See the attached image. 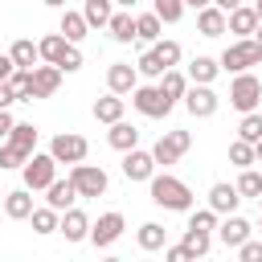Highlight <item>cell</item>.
I'll list each match as a JSON object with an SVG mask.
<instances>
[{
  "label": "cell",
  "mask_w": 262,
  "mask_h": 262,
  "mask_svg": "<svg viewBox=\"0 0 262 262\" xmlns=\"http://www.w3.org/2000/svg\"><path fill=\"white\" fill-rule=\"evenodd\" d=\"M164 258H168V262H188L192 254H188L184 246H164Z\"/></svg>",
  "instance_id": "cell-46"
},
{
  "label": "cell",
  "mask_w": 262,
  "mask_h": 262,
  "mask_svg": "<svg viewBox=\"0 0 262 262\" xmlns=\"http://www.w3.org/2000/svg\"><path fill=\"white\" fill-rule=\"evenodd\" d=\"M123 106H127V102H123V94H115V90H111V94L94 98V119L111 127V123H119V119H123Z\"/></svg>",
  "instance_id": "cell-19"
},
{
  "label": "cell",
  "mask_w": 262,
  "mask_h": 262,
  "mask_svg": "<svg viewBox=\"0 0 262 262\" xmlns=\"http://www.w3.org/2000/svg\"><path fill=\"white\" fill-rule=\"evenodd\" d=\"M57 86H61V66H53V61L33 66V94H37V98L57 94Z\"/></svg>",
  "instance_id": "cell-15"
},
{
  "label": "cell",
  "mask_w": 262,
  "mask_h": 262,
  "mask_svg": "<svg viewBox=\"0 0 262 262\" xmlns=\"http://www.w3.org/2000/svg\"><path fill=\"white\" fill-rule=\"evenodd\" d=\"M16 70V61H12V53H0V82H8V74Z\"/></svg>",
  "instance_id": "cell-48"
},
{
  "label": "cell",
  "mask_w": 262,
  "mask_h": 262,
  "mask_svg": "<svg viewBox=\"0 0 262 262\" xmlns=\"http://www.w3.org/2000/svg\"><path fill=\"white\" fill-rule=\"evenodd\" d=\"M70 180H74V188H78V196H102L106 192V172L98 168V164H74L70 168Z\"/></svg>",
  "instance_id": "cell-7"
},
{
  "label": "cell",
  "mask_w": 262,
  "mask_h": 262,
  "mask_svg": "<svg viewBox=\"0 0 262 262\" xmlns=\"http://www.w3.org/2000/svg\"><path fill=\"white\" fill-rule=\"evenodd\" d=\"M25 160H29V156H25L16 143H8V139L0 143V168H25Z\"/></svg>",
  "instance_id": "cell-41"
},
{
  "label": "cell",
  "mask_w": 262,
  "mask_h": 262,
  "mask_svg": "<svg viewBox=\"0 0 262 262\" xmlns=\"http://www.w3.org/2000/svg\"><path fill=\"white\" fill-rule=\"evenodd\" d=\"M33 233H57L61 229V213L53 209V205H45V209H33Z\"/></svg>",
  "instance_id": "cell-31"
},
{
  "label": "cell",
  "mask_w": 262,
  "mask_h": 262,
  "mask_svg": "<svg viewBox=\"0 0 262 262\" xmlns=\"http://www.w3.org/2000/svg\"><path fill=\"white\" fill-rule=\"evenodd\" d=\"M4 86L12 90V98H16V102H33V98H37V94H33V70H20V66H16V70L8 74V82H4Z\"/></svg>",
  "instance_id": "cell-23"
},
{
  "label": "cell",
  "mask_w": 262,
  "mask_h": 262,
  "mask_svg": "<svg viewBox=\"0 0 262 262\" xmlns=\"http://www.w3.org/2000/svg\"><path fill=\"white\" fill-rule=\"evenodd\" d=\"M82 16L90 20V29H106L111 25V0H86Z\"/></svg>",
  "instance_id": "cell-36"
},
{
  "label": "cell",
  "mask_w": 262,
  "mask_h": 262,
  "mask_svg": "<svg viewBox=\"0 0 262 262\" xmlns=\"http://www.w3.org/2000/svg\"><path fill=\"white\" fill-rule=\"evenodd\" d=\"M115 4H119V8H135L139 0H115Z\"/></svg>",
  "instance_id": "cell-52"
},
{
  "label": "cell",
  "mask_w": 262,
  "mask_h": 262,
  "mask_svg": "<svg viewBox=\"0 0 262 262\" xmlns=\"http://www.w3.org/2000/svg\"><path fill=\"white\" fill-rule=\"evenodd\" d=\"M20 172H25V188H33V192H37V188H49V184L57 180V160H53L49 151H45V156H41V151H33V156L25 160V168H20Z\"/></svg>",
  "instance_id": "cell-4"
},
{
  "label": "cell",
  "mask_w": 262,
  "mask_h": 262,
  "mask_svg": "<svg viewBox=\"0 0 262 262\" xmlns=\"http://www.w3.org/2000/svg\"><path fill=\"white\" fill-rule=\"evenodd\" d=\"M16 127V119L8 115V106H0V139H8V131Z\"/></svg>",
  "instance_id": "cell-47"
},
{
  "label": "cell",
  "mask_w": 262,
  "mask_h": 262,
  "mask_svg": "<svg viewBox=\"0 0 262 262\" xmlns=\"http://www.w3.org/2000/svg\"><path fill=\"white\" fill-rule=\"evenodd\" d=\"M217 74H221V61L217 57H192L188 61V82H205L209 86Z\"/></svg>",
  "instance_id": "cell-27"
},
{
  "label": "cell",
  "mask_w": 262,
  "mask_h": 262,
  "mask_svg": "<svg viewBox=\"0 0 262 262\" xmlns=\"http://www.w3.org/2000/svg\"><path fill=\"white\" fill-rule=\"evenodd\" d=\"M12 102H16V98H12V90L0 82V106H12Z\"/></svg>",
  "instance_id": "cell-49"
},
{
  "label": "cell",
  "mask_w": 262,
  "mask_h": 262,
  "mask_svg": "<svg viewBox=\"0 0 262 262\" xmlns=\"http://www.w3.org/2000/svg\"><path fill=\"white\" fill-rule=\"evenodd\" d=\"M147 184H151V201L160 209H172V213H188L192 209V188L184 180H176V176L164 172V176H151Z\"/></svg>",
  "instance_id": "cell-1"
},
{
  "label": "cell",
  "mask_w": 262,
  "mask_h": 262,
  "mask_svg": "<svg viewBox=\"0 0 262 262\" xmlns=\"http://www.w3.org/2000/svg\"><path fill=\"white\" fill-rule=\"evenodd\" d=\"M57 66H61V74H74V70H82V49H78V45H74V41H70V45H66V53H61V61H57Z\"/></svg>",
  "instance_id": "cell-44"
},
{
  "label": "cell",
  "mask_w": 262,
  "mask_h": 262,
  "mask_svg": "<svg viewBox=\"0 0 262 262\" xmlns=\"http://www.w3.org/2000/svg\"><path fill=\"white\" fill-rule=\"evenodd\" d=\"M258 102H262V82H258L250 70H242V74L233 78V86H229V106L246 115V111H254Z\"/></svg>",
  "instance_id": "cell-3"
},
{
  "label": "cell",
  "mask_w": 262,
  "mask_h": 262,
  "mask_svg": "<svg viewBox=\"0 0 262 262\" xmlns=\"http://www.w3.org/2000/svg\"><path fill=\"white\" fill-rule=\"evenodd\" d=\"M254 29H258V12L246 8V4H237V8L229 12V33H237V37H254Z\"/></svg>",
  "instance_id": "cell-24"
},
{
  "label": "cell",
  "mask_w": 262,
  "mask_h": 262,
  "mask_svg": "<svg viewBox=\"0 0 262 262\" xmlns=\"http://www.w3.org/2000/svg\"><path fill=\"white\" fill-rule=\"evenodd\" d=\"M237 135L250 139V143H258V139H262V115H258V111H246L242 123H237Z\"/></svg>",
  "instance_id": "cell-37"
},
{
  "label": "cell",
  "mask_w": 262,
  "mask_h": 262,
  "mask_svg": "<svg viewBox=\"0 0 262 262\" xmlns=\"http://www.w3.org/2000/svg\"><path fill=\"white\" fill-rule=\"evenodd\" d=\"M160 90H164L172 102H176V98H184V90H188V74H180L176 66H172V70H164V74H160Z\"/></svg>",
  "instance_id": "cell-30"
},
{
  "label": "cell",
  "mask_w": 262,
  "mask_h": 262,
  "mask_svg": "<svg viewBox=\"0 0 262 262\" xmlns=\"http://www.w3.org/2000/svg\"><path fill=\"white\" fill-rule=\"evenodd\" d=\"M74 201H78V188H74V180H70V176H66V180H53V184L45 188V205H53L57 213L74 209Z\"/></svg>",
  "instance_id": "cell-17"
},
{
  "label": "cell",
  "mask_w": 262,
  "mask_h": 262,
  "mask_svg": "<svg viewBox=\"0 0 262 262\" xmlns=\"http://www.w3.org/2000/svg\"><path fill=\"white\" fill-rule=\"evenodd\" d=\"M180 246H184V250H188L192 258H205V254L213 250V233H209V229H196V225H188V229H184V242H180Z\"/></svg>",
  "instance_id": "cell-26"
},
{
  "label": "cell",
  "mask_w": 262,
  "mask_h": 262,
  "mask_svg": "<svg viewBox=\"0 0 262 262\" xmlns=\"http://www.w3.org/2000/svg\"><path fill=\"white\" fill-rule=\"evenodd\" d=\"M237 258H242V262H262V242H250V237H246V242L237 246Z\"/></svg>",
  "instance_id": "cell-45"
},
{
  "label": "cell",
  "mask_w": 262,
  "mask_h": 262,
  "mask_svg": "<svg viewBox=\"0 0 262 262\" xmlns=\"http://www.w3.org/2000/svg\"><path fill=\"white\" fill-rule=\"evenodd\" d=\"M217 61H221V70L242 74V70H250V66H258V61H262V45H258L254 37H237L233 45H225V53H221Z\"/></svg>",
  "instance_id": "cell-2"
},
{
  "label": "cell",
  "mask_w": 262,
  "mask_h": 262,
  "mask_svg": "<svg viewBox=\"0 0 262 262\" xmlns=\"http://www.w3.org/2000/svg\"><path fill=\"white\" fill-rule=\"evenodd\" d=\"M205 4H213V0H184V8H196V12H201Z\"/></svg>",
  "instance_id": "cell-51"
},
{
  "label": "cell",
  "mask_w": 262,
  "mask_h": 262,
  "mask_svg": "<svg viewBox=\"0 0 262 262\" xmlns=\"http://www.w3.org/2000/svg\"><path fill=\"white\" fill-rule=\"evenodd\" d=\"M106 143H111L115 151H131V147H139V131H135L127 119H119V123H111V131H106Z\"/></svg>",
  "instance_id": "cell-20"
},
{
  "label": "cell",
  "mask_w": 262,
  "mask_h": 262,
  "mask_svg": "<svg viewBox=\"0 0 262 262\" xmlns=\"http://www.w3.org/2000/svg\"><path fill=\"white\" fill-rule=\"evenodd\" d=\"M237 192H242V196H262V172L242 168V176H237Z\"/></svg>",
  "instance_id": "cell-40"
},
{
  "label": "cell",
  "mask_w": 262,
  "mask_h": 262,
  "mask_svg": "<svg viewBox=\"0 0 262 262\" xmlns=\"http://www.w3.org/2000/svg\"><path fill=\"white\" fill-rule=\"evenodd\" d=\"M66 45H70V41H66L61 33H49V37H41V41H37V49H41V61H53V66H57V61H61V53H66Z\"/></svg>",
  "instance_id": "cell-34"
},
{
  "label": "cell",
  "mask_w": 262,
  "mask_h": 262,
  "mask_svg": "<svg viewBox=\"0 0 262 262\" xmlns=\"http://www.w3.org/2000/svg\"><path fill=\"white\" fill-rule=\"evenodd\" d=\"M164 20L156 16V12H143V16H135V41H143V45H156L164 33Z\"/></svg>",
  "instance_id": "cell-25"
},
{
  "label": "cell",
  "mask_w": 262,
  "mask_h": 262,
  "mask_svg": "<svg viewBox=\"0 0 262 262\" xmlns=\"http://www.w3.org/2000/svg\"><path fill=\"white\" fill-rule=\"evenodd\" d=\"M86 29H90V20H86L82 12H70V8L61 12V37H66V41H74V45H78V41L86 37Z\"/></svg>",
  "instance_id": "cell-28"
},
{
  "label": "cell",
  "mask_w": 262,
  "mask_h": 262,
  "mask_svg": "<svg viewBox=\"0 0 262 262\" xmlns=\"http://www.w3.org/2000/svg\"><path fill=\"white\" fill-rule=\"evenodd\" d=\"M135 237H139V250H164V246H168V237H164V225H156V221H143Z\"/></svg>",
  "instance_id": "cell-33"
},
{
  "label": "cell",
  "mask_w": 262,
  "mask_h": 262,
  "mask_svg": "<svg viewBox=\"0 0 262 262\" xmlns=\"http://www.w3.org/2000/svg\"><path fill=\"white\" fill-rule=\"evenodd\" d=\"M237 205H242L237 184H225V180H221V184H213V188H209V209H217L221 217H225V213H237Z\"/></svg>",
  "instance_id": "cell-16"
},
{
  "label": "cell",
  "mask_w": 262,
  "mask_h": 262,
  "mask_svg": "<svg viewBox=\"0 0 262 262\" xmlns=\"http://www.w3.org/2000/svg\"><path fill=\"white\" fill-rule=\"evenodd\" d=\"M139 86V70L131 66V61H115L111 70H106V90H115V94H131Z\"/></svg>",
  "instance_id": "cell-14"
},
{
  "label": "cell",
  "mask_w": 262,
  "mask_h": 262,
  "mask_svg": "<svg viewBox=\"0 0 262 262\" xmlns=\"http://www.w3.org/2000/svg\"><path fill=\"white\" fill-rule=\"evenodd\" d=\"M131 106H135L139 115H147V119H164V115L172 111V98H168L160 86H135V90H131Z\"/></svg>",
  "instance_id": "cell-5"
},
{
  "label": "cell",
  "mask_w": 262,
  "mask_h": 262,
  "mask_svg": "<svg viewBox=\"0 0 262 262\" xmlns=\"http://www.w3.org/2000/svg\"><path fill=\"white\" fill-rule=\"evenodd\" d=\"M135 70H139L143 78H160V74H164V61H160V57H156V53L147 49V53H139V61H135Z\"/></svg>",
  "instance_id": "cell-42"
},
{
  "label": "cell",
  "mask_w": 262,
  "mask_h": 262,
  "mask_svg": "<svg viewBox=\"0 0 262 262\" xmlns=\"http://www.w3.org/2000/svg\"><path fill=\"white\" fill-rule=\"evenodd\" d=\"M8 53H12V61H16L20 70H33V66L41 61V49H37V45H33L29 37H20V41H12V49H8Z\"/></svg>",
  "instance_id": "cell-29"
},
{
  "label": "cell",
  "mask_w": 262,
  "mask_h": 262,
  "mask_svg": "<svg viewBox=\"0 0 262 262\" xmlns=\"http://www.w3.org/2000/svg\"><path fill=\"white\" fill-rule=\"evenodd\" d=\"M151 12H156L164 25H176V20L184 16V0H156V4H151Z\"/></svg>",
  "instance_id": "cell-38"
},
{
  "label": "cell",
  "mask_w": 262,
  "mask_h": 262,
  "mask_svg": "<svg viewBox=\"0 0 262 262\" xmlns=\"http://www.w3.org/2000/svg\"><path fill=\"white\" fill-rule=\"evenodd\" d=\"M217 217H221L217 209H196V213H188V225H196V229H209V233H213V229H217Z\"/></svg>",
  "instance_id": "cell-43"
},
{
  "label": "cell",
  "mask_w": 262,
  "mask_h": 262,
  "mask_svg": "<svg viewBox=\"0 0 262 262\" xmlns=\"http://www.w3.org/2000/svg\"><path fill=\"white\" fill-rule=\"evenodd\" d=\"M254 151H258V160H262V139H258V143H254Z\"/></svg>",
  "instance_id": "cell-56"
},
{
  "label": "cell",
  "mask_w": 262,
  "mask_h": 262,
  "mask_svg": "<svg viewBox=\"0 0 262 262\" xmlns=\"http://www.w3.org/2000/svg\"><path fill=\"white\" fill-rule=\"evenodd\" d=\"M123 176L127 180H151L156 176V156L151 151H139V147L123 151Z\"/></svg>",
  "instance_id": "cell-10"
},
{
  "label": "cell",
  "mask_w": 262,
  "mask_h": 262,
  "mask_svg": "<svg viewBox=\"0 0 262 262\" xmlns=\"http://www.w3.org/2000/svg\"><path fill=\"white\" fill-rule=\"evenodd\" d=\"M196 33H201V37H221V33H229V12L217 8V4H205V8L196 12Z\"/></svg>",
  "instance_id": "cell-12"
},
{
  "label": "cell",
  "mask_w": 262,
  "mask_h": 262,
  "mask_svg": "<svg viewBox=\"0 0 262 262\" xmlns=\"http://www.w3.org/2000/svg\"><path fill=\"white\" fill-rule=\"evenodd\" d=\"M41 4H49V8H66V0H41Z\"/></svg>",
  "instance_id": "cell-53"
},
{
  "label": "cell",
  "mask_w": 262,
  "mask_h": 262,
  "mask_svg": "<svg viewBox=\"0 0 262 262\" xmlns=\"http://www.w3.org/2000/svg\"><path fill=\"white\" fill-rule=\"evenodd\" d=\"M123 225H127V221H123V213H115V209H111V213H102V217H98V221L90 225V242H94V246L102 250V246H111V242H119V233H123Z\"/></svg>",
  "instance_id": "cell-11"
},
{
  "label": "cell",
  "mask_w": 262,
  "mask_h": 262,
  "mask_svg": "<svg viewBox=\"0 0 262 262\" xmlns=\"http://www.w3.org/2000/svg\"><path fill=\"white\" fill-rule=\"evenodd\" d=\"M86 151H90V143L82 135H74V131H61V135L49 139V156L57 164H78V160H86Z\"/></svg>",
  "instance_id": "cell-8"
},
{
  "label": "cell",
  "mask_w": 262,
  "mask_h": 262,
  "mask_svg": "<svg viewBox=\"0 0 262 262\" xmlns=\"http://www.w3.org/2000/svg\"><path fill=\"white\" fill-rule=\"evenodd\" d=\"M258 209H262V196H258Z\"/></svg>",
  "instance_id": "cell-57"
},
{
  "label": "cell",
  "mask_w": 262,
  "mask_h": 262,
  "mask_svg": "<svg viewBox=\"0 0 262 262\" xmlns=\"http://www.w3.org/2000/svg\"><path fill=\"white\" fill-rule=\"evenodd\" d=\"M111 37L119 41V45H131L135 41V16H131V8H119V12H111Z\"/></svg>",
  "instance_id": "cell-21"
},
{
  "label": "cell",
  "mask_w": 262,
  "mask_h": 262,
  "mask_svg": "<svg viewBox=\"0 0 262 262\" xmlns=\"http://www.w3.org/2000/svg\"><path fill=\"white\" fill-rule=\"evenodd\" d=\"M217 106H221V98L213 94V86L192 82V86L184 90V111H188L192 119H213V115H217Z\"/></svg>",
  "instance_id": "cell-6"
},
{
  "label": "cell",
  "mask_w": 262,
  "mask_h": 262,
  "mask_svg": "<svg viewBox=\"0 0 262 262\" xmlns=\"http://www.w3.org/2000/svg\"><path fill=\"white\" fill-rule=\"evenodd\" d=\"M8 143H16L25 156H33V151H37V127H33V123H16V127L8 131Z\"/></svg>",
  "instance_id": "cell-32"
},
{
  "label": "cell",
  "mask_w": 262,
  "mask_h": 262,
  "mask_svg": "<svg viewBox=\"0 0 262 262\" xmlns=\"http://www.w3.org/2000/svg\"><path fill=\"white\" fill-rule=\"evenodd\" d=\"M213 4H217V8H225V12H233V8L242 4V0H213Z\"/></svg>",
  "instance_id": "cell-50"
},
{
  "label": "cell",
  "mask_w": 262,
  "mask_h": 262,
  "mask_svg": "<svg viewBox=\"0 0 262 262\" xmlns=\"http://www.w3.org/2000/svg\"><path fill=\"white\" fill-rule=\"evenodd\" d=\"M250 229H254V225H250L246 217H237V213H225V221L217 225V237H221V246H225V250H237V246L250 237Z\"/></svg>",
  "instance_id": "cell-13"
},
{
  "label": "cell",
  "mask_w": 262,
  "mask_h": 262,
  "mask_svg": "<svg viewBox=\"0 0 262 262\" xmlns=\"http://www.w3.org/2000/svg\"><path fill=\"white\" fill-rule=\"evenodd\" d=\"M61 233H66V242H86L90 237V217L82 209H66L61 213Z\"/></svg>",
  "instance_id": "cell-18"
},
{
  "label": "cell",
  "mask_w": 262,
  "mask_h": 262,
  "mask_svg": "<svg viewBox=\"0 0 262 262\" xmlns=\"http://www.w3.org/2000/svg\"><path fill=\"white\" fill-rule=\"evenodd\" d=\"M254 160H258V151H254V143L237 135V139L229 143V164H237V168H254Z\"/></svg>",
  "instance_id": "cell-35"
},
{
  "label": "cell",
  "mask_w": 262,
  "mask_h": 262,
  "mask_svg": "<svg viewBox=\"0 0 262 262\" xmlns=\"http://www.w3.org/2000/svg\"><path fill=\"white\" fill-rule=\"evenodd\" d=\"M254 41H258V45H262V20H258V29H254Z\"/></svg>",
  "instance_id": "cell-54"
},
{
  "label": "cell",
  "mask_w": 262,
  "mask_h": 262,
  "mask_svg": "<svg viewBox=\"0 0 262 262\" xmlns=\"http://www.w3.org/2000/svg\"><path fill=\"white\" fill-rule=\"evenodd\" d=\"M151 53L164 61V70H172V66L180 61V41H164V37H160V41L151 45Z\"/></svg>",
  "instance_id": "cell-39"
},
{
  "label": "cell",
  "mask_w": 262,
  "mask_h": 262,
  "mask_svg": "<svg viewBox=\"0 0 262 262\" xmlns=\"http://www.w3.org/2000/svg\"><path fill=\"white\" fill-rule=\"evenodd\" d=\"M188 147H192V135H188V131H164V135L156 139L151 156H156V164H176Z\"/></svg>",
  "instance_id": "cell-9"
},
{
  "label": "cell",
  "mask_w": 262,
  "mask_h": 262,
  "mask_svg": "<svg viewBox=\"0 0 262 262\" xmlns=\"http://www.w3.org/2000/svg\"><path fill=\"white\" fill-rule=\"evenodd\" d=\"M33 188H12L8 196H4V213L12 217V221H25V217H33V196H29Z\"/></svg>",
  "instance_id": "cell-22"
},
{
  "label": "cell",
  "mask_w": 262,
  "mask_h": 262,
  "mask_svg": "<svg viewBox=\"0 0 262 262\" xmlns=\"http://www.w3.org/2000/svg\"><path fill=\"white\" fill-rule=\"evenodd\" d=\"M254 12H258V20H262V0H254Z\"/></svg>",
  "instance_id": "cell-55"
}]
</instances>
